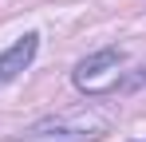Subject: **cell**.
I'll return each instance as SVG.
<instances>
[{"label":"cell","instance_id":"1","mask_svg":"<svg viewBox=\"0 0 146 142\" xmlns=\"http://www.w3.org/2000/svg\"><path fill=\"white\" fill-rule=\"evenodd\" d=\"M126 51L122 47H103V51H91L87 59H79L71 71V83L83 95H111L122 87L126 79Z\"/></svg>","mask_w":146,"mask_h":142},{"label":"cell","instance_id":"2","mask_svg":"<svg viewBox=\"0 0 146 142\" xmlns=\"http://www.w3.org/2000/svg\"><path fill=\"white\" fill-rule=\"evenodd\" d=\"M107 134V118L99 115H51V118H40L32 122L20 142H95Z\"/></svg>","mask_w":146,"mask_h":142},{"label":"cell","instance_id":"3","mask_svg":"<svg viewBox=\"0 0 146 142\" xmlns=\"http://www.w3.org/2000/svg\"><path fill=\"white\" fill-rule=\"evenodd\" d=\"M36 51H40V32H24L16 44L0 55V87H8L12 79H20V71L32 67Z\"/></svg>","mask_w":146,"mask_h":142}]
</instances>
